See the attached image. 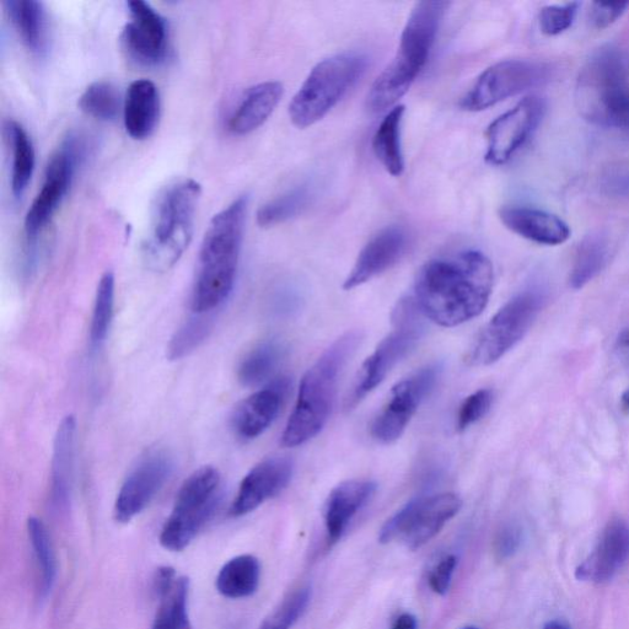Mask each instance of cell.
Returning <instances> with one entry per match:
<instances>
[{
    "instance_id": "cell-1",
    "label": "cell",
    "mask_w": 629,
    "mask_h": 629,
    "mask_svg": "<svg viewBox=\"0 0 629 629\" xmlns=\"http://www.w3.org/2000/svg\"><path fill=\"white\" fill-rule=\"evenodd\" d=\"M494 270L477 250L433 258L419 270L413 301L423 316L443 327H456L485 311L491 298Z\"/></svg>"
},
{
    "instance_id": "cell-2",
    "label": "cell",
    "mask_w": 629,
    "mask_h": 629,
    "mask_svg": "<svg viewBox=\"0 0 629 629\" xmlns=\"http://www.w3.org/2000/svg\"><path fill=\"white\" fill-rule=\"evenodd\" d=\"M249 207V198L241 196L214 215L204 235L200 267L193 288L192 310L211 314L233 292Z\"/></svg>"
},
{
    "instance_id": "cell-3",
    "label": "cell",
    "mask_w": 629,
    "mask_h": 629,
    "mask_svg": "<svg viewBox=\"0 0 629 629\" xmlns=\"http://www.w3.org/2000/svg\"><path fill=\"white\" fill-rule=\"evenodd\" d=\"M449 3L438 0L418 2L402 31L399 51L375 79L367 95L370 114H384L397 106L421 74L432 53Z\"/></svg>"
},
{
    "instance_id": "cell-4",
    "label": "cell",
    "mask_w": 629,
    "mask_h": 629,
    "mask_svg": "<svg viewBox=\"0 0 629 629\" xmlns=\"http://www.w3.org/2000/svg\"><path fill=\"white\" fill-rule=\"evenodd\" d=\"M362 340V332L344 333L306 372L300 383L297 405L284 429V446L295 448L308 443L324 429L335 405L340 376Z\"/></svg>"
},
{
    "instance_id": "cell-5",
    "label": "cell",
    "mask_w": 629,
    "mask_h": 629,
    "mask_svg": "<svg viewBox=\"0 0 629 629\" xmlns=\"http://www.w3.org/2000/svg\"><path fill=\"white\" fill-rule=\"evenodd\" d=\"M580 115L595 126L629 131V55L601 47L585 63L575 86Z\"/></svg>"
},
{
    "instance_id": "cell-6",
    "label": "cell",
    "mask_w": 629,
    "mask_h": 629,
    "mask_svg": "<svg viewBox=\"0 0 629 629\" xmlns=\"http://www.w3.org/2000/svg\"><path fill=\"white\" fill-rule=\"evenodd\" d=\"M202 186L192 179L165 187L155 201L150 230L143 244L145 265L166 272L191 244Z\"/></svg>"
},
{
    "instance_id": "cell-7",
    "label": "cell",
    "mask_w": 629,
    "mask_h": 629,
    "mask_svg": "<svg viewBox=\"0 0 629 629\" xmlns=\"http://www.w3.org/2000/svg\"><path fill=\"white\" fill-rule=\"evenodd\" d=\"M368 64V57L360 52L340 53L317 63L290 102L293 125L304 129L321 121L363 77Z\"/></svg>"
},
{
    "instance_id": "cell-8",
    "label": "cell",
    "mask_w": 629,
    "mask_h": 629,
    "mask_svg": "<svg viewBox=\"0 0 629 629\" xmlns=\"http://www.w3.org/2000/svg\"><path fill=\"white\" fill-rule=\"evenodd\" d=\"M222 477L213 466H203L182 483L174 508L160 534L166 550L180 552L200 534L222 498Z\"/></svg>"
},
{
    "instance_id": "cell-9",
    "label": "cell",
    "mask_w": 629,
    "mask_h": 629,
    "mask_svg": "<svg viewBox=\"0 0 629 629\" xmlns=\"http://www.w3.org/2000/svg\"><path fill=\"white\" fill-rule=\"evenodd\" d=\"M422 313L412 298L403 299L394 311V329L379 343L360 368L346 408L356 407L385 380L387 374L416 348L424 335Z\"/></svg>"
},
{
    "instance_id": "cell-10",
    "label": "cell",
    "mask_w": 629,
    "mask_h": 629,
    "mask_svg": "<svg viewBox=\"0 0 629 629\" xmlns=\"http://www.w3.org/2000/svg\"><path fill=\"white\" fill-rule=\"evenodd\" d=\"M544 294L525 290L503 306L477 337L469 353V363L487 367L498 362L523 340L544 306Z\"/></svg>"
},
{
    "instance_id": "cell-11",
    "label": "cell",
    "mask_w": 629,
    "mask_h": 629,
    "mask_svg": "<svg viewBox=\"0 0 629 629\" xmlns=\"http://www.w3.org/2000/svg\"><path fill=\"white\" fill-rule=\"evenodd\" d=\"M86 153V143L80 134H69L48 160L45 179L39 193L26 213L25 236L29 247L36 244L37 239L51 222L53 215L61 206L80 164Z\"/></svg>"
},
{
    "instance_id": "cell-12",
    "label": "cell",
    "mask_w": 629,
    "mask_h": 629,
    "mask_svg": "<svg viewBox=\"0 0 629 629\" xmlns=\"http://www.w3.org/2000/svg\"><path fill=\"white\" fill-rule=\"evenodd\" d=\"M552 69L544 62L505 59L486 69L460 101L462 110L481 112L550 80Z\"/></svg>"
},
{
    "instance_id": "cell-13",
    "label": "cell",
    "mask_w": 629,
    "mask_h": 629,
    "mask_svg": "<svg viewBox=\"0 0 629 629\" xmlns=\"http://www.w3.org/2000/svg\"><path fill=\"white\" fill-rule=\"evenodd\" d=\"M462 507L455 493H439L413 499L392 515L380 531V544L401 539L412 551L427 545Z\"/></svg>"
},
{
    "instance_id": "cell-14",
    "label": "cell",
    "mask_w": 629,
    "mask_h": 629,
    "mask_svg": "<svg viewBox=\"0 0 629 629\" xmlns=\"http://www.w3.org/2000/svg\"><path fill=\"white\" fill-rule=\"evenodd\" d=\"M545 112V100L531 95L496 118L486 131V163L492 166L508 164L539 129Z\"/></svg>"
},
{
    "instance_id": "cell-15",
    "label": "cell",
    "mask_w": 629,
    "mask_h": 629,
    "mask_svg": "<svg viewBox=\"0 0 629 629\" xmlns=\"http://www.w3.org/2000/svg\"><path fill=\"white\" fill-rule=\"evenodd\" d=\"M440 372V365H428L392 387L389 401L374 419L370 429L375 440L391 444L401 438L418 407L437 385Z\"/></svg>"
},
{
    "instance_id": "cell-16",
    "label": "cell",
    "mask_w": 629,
    "mask_h": 629,
    "mask_svg": "<svg viewBox=\"0 0 629 629\" xmlns=\"http://www.w3.org/2000/svg\"><path fill=\"white\" fill-rule=\"evenodd\" d=\"M129 21L121 34L123 51L142 67H157L169 55L168 23L143 0L129 2Z\"/></svg>"
},
{
    "instance_id": "cell-17",
    "label": "cell",
    "mask_w": 629,
    "mask_h": 629,
    "mask_svg": "<svg viewBox=\"0 0 629 629\" xmlns=\"http://www.w3.org/2000/svg\"><path fill=\"white\" fill-rule=\"evenodd\" d=\"M174 460L166 450H152L133 467L117 494L115 518L129 523L141 514L168 482Z\"/></svg>"
},
{
    "instance_id": "cell-18",
    "label": "cell",
    "mask_w": 629,
    "mask_h": 629,
    "mask_svg": "<svg viewBox=\"0 0 629 629\" xmlns=\"http://www.w3.org/2000/svg\"><path fill=\"white\" fill-rule=\"evenodd\" d=\"M411 236L402 225H390L369 240L357 257L356 263L343 283L344 290L363 286L380 276L406 255Z\"/></svg>"
},
{
    "instance_id": "cell-19",
    "label": "cell",
    "mask_w": 629,
    "mask_h": 629,
    "mask_svg": "<svg viewBox=\"0 0 629 629\" xmlns=\"http://www.w3.org/2000/svg\"><path fill=\"white\" fill-rule=\"evenodd\" d=\"M294 471L293 461L282 456L263 460L241 481L230 514L244 516L263 503L277 497L289 485Z\"/></svg>"
},
{
    "instance_id": "cell-20",
    "label": "cell",
    "mask_w": 629,
    "mask_h": 629,
    "mask_svg": "<svg viewBox=\"0 0 629 629\" xmlns=\"http://www.w3.org/2000/svg\"><path fill=\"white\" fill-rule=\"evenodd\" d=\"M290 386L288 378H278L240 402L231 417L236 437L252 440L265 433L281 412Z\"/></svg>"
},
{
    "instance_id": "cell-21",
    "label": "cell",
    "mask_w": 629,
    "mask_h": 629,
    "mask_svg": "<svg viewBox=\"0 0 629 629\" xmlns=\"http://www.w3.org/2000/svg\"><path fill=\"white\" fill-rule=\"evenodd\" d=\"M629 557V526L614 520L602 531L598 546L580 564L575 575L583 582L602 584L615 577Z\"/></svg>"
},
{
    "instance_id": "cell-22",
    "label": "cell",
    "mask_w": 629,
    "mask_h": 629,
    "mask_svg": "<svg viewBox=\"0 0 629 629\" xmlns=\"http://www.w3.org/2000/svg\"><path fill=\"white\" fill-rule=\"evenodd\" d=\"M504 227L520 238L537 245L559 246L566 244L572 229L558 215L542 209L521 206L504 207L499 211Z\"/></svg>"
},
{
    "instance_id": "cell-23",
    "label": "cell",
    "mask_w": 629,
    "mask_h": 629,
    "mask_svg": "<svg viewBox=\"0 0 629 629\" xmlns=\"http://www.w3.org/2000/svg\"><path fill=\"white\" fill-rule=\"evenodd\" d=\"M376 491L372 481H347L332 489L325 504L327 545L335 546L342 539L349 523L370 501Z\"/></svg>"
},
{
    "instance_id": "cell-24",
    "label": "cell",
    "mask_w": 629,
    "mask_h": 629,
    "mask_svg": "<svg viewBox=\"0 0 629 629\" xmlns=\"http://www.w3.org/2000/svg\"><path fill=\"white\" fill-rule=\"evenodd\" d=\"M160 117V96L157 85L148 79H138L129 85L123 120L129 137L136 141L147 139L158 126Z\"/></svg>"
},
{
    "instance_id": "cell-25",
    "label": "cell",
    "mask_w": 629,
    "mask_h": 629,
    "mask_svg": "<svg viewBox=\"0 0 629 629\" xmlns=\"http://www.w3.org/2000/svg\"><path fill=\"white\" fill-rule=\"evenodd\" d=\"M284 94L282 83L265 82L251 86L229 118V129L244 136L260 128L276 110Z\"/></svg>"
},
{
    "instance_id": "cell-26",
    "label": "cell",
    "mask_w": 629,
    "mask_h": 629,
    "mask_svg": "<svg viewBox=\"0 0 629 629\" xmlns=\"http://www.w3.org/2000/svg\"><path fill=\"white\" fill-rule=\"evenodd\" d=\"M154 590L160 606L152 629H191L188 580L177 578L172 568H160L154 580Z\"/></svg>"
},
{
    "instance_id": "cell-27",
    "label": "cell",
    "mask_w": 629,
    "mask_h": 629,
    "mask_svg": "<svg viewBox=\"0 0 629 629\" xmlns=\"http://www.w3.org/2000/svg\"><path fill=\"white\" fill-rule=\"evenodd\" d=\"M3 5L25 47L32 55L45 56L50 43L45 5L36 0H7Z\"/></svg>"
},
{
    "instance_id": "cell-28",
    "label": "cell",
    "mask_w": 629,
    "mask_h": 629,
    "mask_svg": "<svg viewBox=\"0 0 629 629\" xmlns=\"http://www.w3.org/2000/svg\"><path fill=\"white\" fill-rule=\"evenodd\" d=\"M75 432L74 416H67L59 424L52 460V503L58 510H66L71 499L74 465Z\"/></svg>"
},
{
    "instance_id": "cell-29",
    "label": "cell",
    "mask_w": 629,
    "mask_h": 629,
    "mask_svg": "<svg viewBox=\"0 0 629 629\" xmlns=\"http://www.w3.org/2000/svg\"><path fill=\"white\" fill-rule=\"evenodd\" d=\"M405 106L397 105L386 112L373 137V152L391 176L400 177L405 170L402 153V122Z\"/></svg>"
},
{
    "instance_id": "cell-30",
    "label": "cell",
    "mask_w": 629,
    "mask_h": 629,
    "mask_svg": "<svg viewBox=\"0 0 629 629\" xmlns=\"http://www.w3.org/2000/svg\"><path fill=\"white\" fill-rule=\"evenodd\" d=\"M261 564L251 555L238 556L225 563L217 577V589L228 599H245L260 585Z\"/></svg>"
},
{
    "instance_id": "cell-31",
    "label": "cell",
    "mask_w": 629,
    "mask_h": 629,
    "mask_svg": "<svg viewBox=\"0 0 629 629\" xmlns=\"http://www.w3.org/2000/svg\"><path fill=\"white\" fill-rule=\"evenodd\" d=\"M610 257V243L601 233L585 236L575 252L569 284L573 289H582L598 277Z\"/></svg>"
},
{
    "instance_id": "cell-32",
    "label": "cell",
    "mask_w": 629,
    "mask_h": 629,
    "mask_svg": "<svg viewBox=\"0 0 629 629\" xmlns=\"http://www.w3.org/2000/svg\"><path fill=\"white\" fill-rule=\"evenodd\" d=\"M5 132L13 152L12 191L15 198H21L34 175L35 148L28 132L19 122L9 121Z\"/></svg>"
},
{
    "instance_id": "cell-33",
    "label": "cell",
    "mask_w": 629,
    "mask_h": 629,
    "mask_svg": "<svg viewBox=\"0 0 629 629\" xmlns=\"http://www.w3.org/2000/svg\"><path fill=\"white\" fill-rule=\"evenodd\" d=\"M28 534L34 553L37 572H39V594L46 599L56 583L57 563L55 551L45 524L39 518L31 516L28 520Z\"/></svg>"
},
{
    "instance_id": "cell-34",
    "label": "cell",
    "mask_w": 629,
    "mask_h": 629,
    "mask_svg": "<svg viewBox=\"0 0 629 629\" xmlns=\"http://www.w3.org/2000/svg\"><path fill=\"white\" fill-rule=\"evenodd\" d=\"M313 196V188L309 185L294 187L283 195L263 204L257 212V224L261 228H271L286 223L303 213L308 208L310 201L313 200Z\"/></svg>"
},
{
    "instance_id": "cell-35",
    "label": "cell",
    "mask_w": 629,
    "mask_h": 629,
    "mask_svg": "<svg viewBox=\"0 0 629 629\" xmlns=\"http://www.w3.org/2000/svg\"><path fill=\"white\" fill-rule=\"evenodd\" d=\"M284 357V347L278 341H266L247 354L241 362L238 378L244 386H256L270 379Z\"/></svg>"
},
{
    "instance_id": "cell-36",
    "label": "cell",
    "mask_w": 629,
    "mask_h": 629,
    "mask_svg": "<svg viewBox=\"0 0 629 629\" xmlns=\"http://www.w3.org/2000/svg\"><path fill=\"white\" fill-rule=\"evenodd\" d=\"M121 96L114 84L95 82L80 95L78 106L85 115L95 120L115 121L121 111Z\"/></svg>"
},
{
    "instance_id": "cell-37",
    "label": "cell",
    "mask_w": 629,
    "mask_h": 629,
    "mask_svg": "<svg viewBox=\"0 0 629 629\" xmlns=\"http://www.w3.org/2000/svg\"><path fill=\"white\" fill-rule=\"evenodd\" d=\"M115 305V276L106 272L101 277L96 290L93 319H91L90 338L93 346H100L110 331Z\"/></svg>"
},
{
    "instance_id": "cell-38",
    "label": "cell",
    "mask_w": 629,
    "mask_h": 629,
    "mask_svg": "<svg viewBox=\"0 0 629 629\" xmlns=\"http://www.w3.org/2000/svg\"><path fill=\"white\" fill-rule=\"evenodd\" d=\"M213 327V317L209 314H195L176 331L168 346V358L179 360L196 351L207 340Z\"/></svg>"
},
{
    "instance_id": "cell-39",
    "label": "cell",
    "mask_w": 629,
    "mask_h": 629,
    "mask_svg": "<svg viewBox=\"0 0 629 629\" xmlns=\"http://www.w3.org/2000/svg\"><path fill=\"white\" fill-rule=\"evenodd\" d=\"M310 588H301L290 594L282 605L267 618L260 629H292L305 614L310 604Z\"/></svg>"
},
{
    "instance_id": "cell-40",
    "label": "cell",
    "mask_w": 629,
    "mask_h": 629,
    "mask_svg": "<svg viewBox=\"0 0 629 629\" xmlns=\"http://www.w3.org/2000/svg\"><path fill=\"white\" fill-rule=\"evenodd\" d=\"M580 4L577 2L547 5L541 9L539 25L542 34L546 36H558L571 29L579 12Z\"/></svg>"
},
{
    "instance_id": "cell-41",
    "label": "cell",
    "mask_w": 629,
    "mask_h": 629,
    "mask_svg": "<svg viewBox=\"0 0 629 629\" xmlns=\"http://www.w3.org/2000/svg\"><path fill=\"white\" fill-rule=\"evenodd\" d=\"M493 403V392L488 389H482L470 395L462 402L460 406L458 422H456V429L459 432H465L473 424L481 421L485 417L489 410H491Z\"/></svg>"
},
{
    "instance_id": "cell-42",
    "label": "cell",
    "mask_w": 629,
    "mask_h": 629,
    "mask_svg": "<svg viewBox=\"0 0 629 629\" xmlns=\"http://www.w3.org/2000/svg\"><path fill=\"white\" fill-rule=\"evenodd\" d=\"M629 3H593L590 20L596 29L604 30L614 25L627 12Z\"/></svg>"
},
{
    "instance_id": "cell-43",
    "label": "cell",
    "mask_w": 629,
    "mask_h": 629,
    "mask_svg": "<svg viewBox=\"0 0 629 629\" xmlns=\"http://www.w3.org/2000/svg\"><path fill=\"white\" fill-rule=\"evenodd\" d=\"M456 566H458V558L451 555L443 558L434 567L429 575V585L435 594L445 595L448 593Z\"/></svg>"
},
{
    "instance_id": "cell-44",
    "label": "cell",
    "mask_w": 629,
    "mask_h": 629,
    "mask_svg": "<svg viewBox=\"0 0 629 629\" xmlns=\"http://www.w3.org/2000/svg\"><path fill=\"white\" fill-rule=\"evenodd\" d=\"M521 545V530L519 526L507 525L498 532L494 541V550L499 559H508L518 552Z\"/></svg>"
},
{
    "instance_id": "cell-45",
    "label": "cell",
    "mask_w": 629,
    "mask_h": 629,
    "mask_svg": "<svg viewBox=\"0 0 629 629\" xmlns=\"http://www.w3.org/2000/svg\"><path fill=\"white\" fill-rule=\"evenodd\" d=\"M602 188L607 195L629 200V168L611 169L602 177Z\"/></svg>"
},
{
    "instance_id": "cell-46",
    "label": "cell",
    "mask_w": 629,
    "mask_h": 629,
    "mask_svg": "<svg viewBox=\"0 0 629 629\" xmlns=\"http://www.w3.org/2000/svg\"><path fill=\"white\" fill-rule=\"evenodd\" d=\"M391 629H418L417 618L412 614H402L396 618Z\"/></svg>"
},
{
    "instance_id": "cell-47",
    "label": "cell",
    "mask_w": 629,
    "mask_h": 629,
    "mask_svg": "<svg viewBox=\"0 0 629 629\" xmlns=\"http://www.w3.org/2000/svg\"><path fill=\"white\" fill-rule=\"evenodd\" d=\"M618 344H620L622 348L629 349V329L623 331L620 337H618Z\"/></svg>"
},
{
    "instance_id": "cell-48",
    "label": "cell",
    "mask_w": 629,
    "mask_h": 629,
    "mask_svg": "<svg viewBox=\"0 0 629 629\" xmlns=\"http://www.w3.org/2000/svg\"><path fill=\"white\" fill-rule=\"evenodd\" d=\"M544 629H569L566 625H563L561 622L552 621L546 623Z\"/></svg>"
},
{
    "instance_id": "cell-49",
    "label": "cell",
    "mask_w": 629,
    "mask_h": 629,
    "mask_svg": "<svg viewBox=\"0 0 629 629\" xmlns=\"http://www.w3.org/2000/svg\"><path fill=\"white\" fill-rule=\"evenodd\" d=\"M621 405L623 410H625L629 415V389L623 394Z\"/></svg>"
},
{
    "instance_id": "cell-50",
    "label": "cell",
    "mask_w": 629,
    "mask_h": 629,
    "mask_svg": "<svg viewBox=\"0 0 629 629\" xmlns=\"http://www.w3.org/2000/svg\"><path fill=\"white\" fill-rule=\"evenodd\" d=\"M462 629H478V628H476V627H465V628H462Z\"/></svg>"
}]
</instances>
